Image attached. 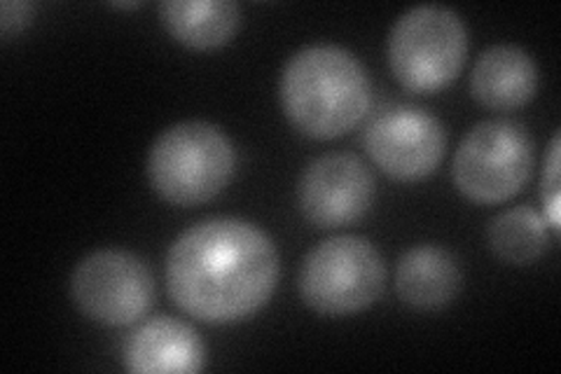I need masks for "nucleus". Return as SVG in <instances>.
<instances>
[{
	"label": "nucleus",
	"instance_id": "1",
	"mask_svg": "<svg viewBox=\"0 0 561 374\" xmlns=\"http://www.w3.org/2000/svg\"><path fill=\"white\" fill-rule=\"evenodd\" d=\"M278 274L274 241L241 218L192 225L167 253V288L175 307L208 326L257 314L272 299Z\"/></svg>",
	"mask_w": 561,
	"mask_h": 374
},
{
	"label": "nucleus",
	"instance_id": "2",
	"mask_svg": "<svg viewBox=\"0 0 561 374\" xmlns=\"http://www.w3.org/2000/svg\"><path fill=\"white\" fill-rule=\"evenodd\" d=\"M278 97L297 132L332 140L370 113L373 84L354 52L321 43L302 47L286 61Z\"/></svg>",
	"mask_w": 561,
	"mask_h": 374
},
{
	"label": "nucleus",
	"instance_id": "3",
	"mask_svg": "<svg viewBox=\"0 0 561 374\" xmlns=\"http://www.w3.org/2000/svg\"><path fill=\"white\" fill-rule=\"evenodd\" d=\"M237 152L230 136L204 120L171 124L148 152V178L160 197L173 206L195 208L230 185Z\"/></svg>",
	"mask_w": 561,
	"mask_h": 374
},
{
	"label": "nucleus",
	"instance_id": "4",
	"mask_svg": "<svg viewBox=\"0 0 561 374\" xmlns=\"http://www.w3.org/2000/svg\"><path fill=\"white\" fill-rule=\"evenodd\" d=\"M468 29L459 12L419 5L400 14L389 33V66L402 89L433 94L449 87L468 59Z\"/></svg>",
	"mask_w": 561,
	"mask_h": 374
},
{
	"label": "nucleus",
	"instance_id": "5",
	"mask_svg": "<svg viewBox=\"0 0 561 374\" xmlns=\"http://www.w3.org/2000/svg\"><path fill=\"white\" fill-rule=\"evenodd\" d=\"M386 286L381 253L363 237L342 235L321 241L305 256L297 288L305 305L323 316L370 309Z\"/></svg>",
	"mask_w": 561,
	"mask_h": 374
},
{
	"label": "nucleus",
	"instance_id": "6",
	"mask_svg": "<svg viewBox=\"0 0 561 374\" xmlns=\"http://www.w3.org/2000/svg\"><path fill=\"white\" fill-rule=\"evenodd\" d=\"M534 171V140L515 120H484L454 152V185L476 204L513 200Z\"/></svg>",
	"mask_w": 561,
	"mask_h": 374
},
{
	"label": "nucleus",
	"instance_id": "7",
	"mask_svg": "<svg viewBox=\"0 0 561 374\" xmlns=\"http://www.w3.org/2000/svg\"><path fill=\"white\" fill-rule=\"evenodd\" d=\"M70 297L94 324L125 328L150 311L154 279L136 253L101 248L84 256L70 274Z\"/></svg>",
	"mask_w": 561,
	"mask_h": 374
},
{
	"label": "nucleus",
	"instance_id": "8",
	"mask_svg": "<svg viewBox=\"0 0 561 374\" xmlns=\"http://www.w3.org/2000/svg\"><path fill=\"white\" fill-rule=\"evenodd\" d=\"M363 146L386 175L416 183L440 167L447 134L443 122L421 105L386 103L367 122Z\"/></svg>",
	"mask_w": 561,
	"mask_h": 374
},
{
	"label": "nucleus",
	"instance_id": "9",
	"mask_svg": "<svg viewBox=\"0 0 561 374\" xmlns=\"http://www.w3.org/2000/svg\"><path fill=\"white\" fill-rule=\"evenodd\" d=\"M377 197L373 171L351 152L316 157L297 183V206L319 229L354 225L367 216Z\"/></svg>",
	"mask_w": 561,
	"mask_h": 374
},
{
	"label": "nucleus",
	"instance_id": "10",
	"mask_svg": "<svg viewBox=\"0 0 561 374\" xmlns=\"http://www.w3.org/2000/svg\"><path fill=\"white\" fill-rule=\"evenodd\" d=\"M125 370L136 374L199 372L206 349L199 332L173 316H154L140 324L125 342Z\"/></svg>",
	"mask_w": 561,
	"mask_h": 374
},
{
	"label": "nucleus",
	"instance_id": "11",
	"mask_svg": "<svg viewBox=\"0 0 561 374\" xmlns=\"http://www.w3.org/2000/svg\"><path fill=\"white\" fill-rule=\"evenodd\" d=\"M538 92V66L517 45H494L478 57L470 73V94L482 109L517 111Z\"/></svg>",
	"mask_w": 561,
	"mask_h": 374
},
{
	"label": "nucleus",
	"instance_id": "12",
	"mask_svg": "<svg viewBox=\"0 0 561 374\" xmlns=\"http://www.w3.org/2000/svg\"><path fill=\"white\" fill-rule=\"evenodd\" d=\"M461 267L447 248L421 243L400 256L396 267V293L419 311L443 309L461 291Z\"/></svg>",
	"mask_w": 561,
	"mask_h": 374
},
{
	"label": "nucleus",
	"instance_id": "13",
	"mask_svg": "<svg viewBox=\"0 0 561 374\" xmlns=\"http://www.w3.org/2000/svg\"><path fill=\"white\" fill-rule=\"evenodd\" d=\"M160 22L173 41L190 49H218L234 38L241 10L230 0H164Z\"/></svg>",
	"mask_w": 561,
	"mask_h": 374
},
{
	"label": "nucleus",
	"instance_id": "14",
	"mask_svg": "<svg viewBox=\"0 0 561 374\" xmlns=\"http://www.w3.org/2000/svg\"><path fill=\"white\" fill-rule=\"evenodd\" d=\"M486 243L507 264H531L546 256L550 246L548 223L529 206L505 208L489 220Z\"/></svg>",
	"mask_w": 561,
	"mask_h": 374
},
{
	"label": "nucleus",
	"instance_id": "15",
	"mask_svg": "<svg viewBox=\"0 0 561 374\" xmlns=\"http://www.w3.org/2000/svg\"><path fill=\"white\" fill-rule=\"evenodd\" d=\"M542 202L552 227H559V136H554L552 148L546 162V175H542Z\"/></svg>",
	"mask_w": 561,
	"mask_h": 374
},
{
	"label": "nucleus",
	"instance_id": "16",
	"mask_svg": "<svg viewBox=\"0 0 561 374\" xmlns=\"http://www.w3.org/2000/svg\"><path fill=\"white\" fill-rule=\"evenodd\" d=\"M28 20H31L28 3H24V0H5L3 10H0V31H3V38L10 41L12 35L22 33Z\"/></svg>",
	"mask_w": 561,
	"mask_h": 374
},
{
	"label": "nucleus",
	"instance_id": "17",
	"mask_svg": "<svg viewBox=\"0 0 561 374\" xmlns=\"http://www.w3.org/2000/svg\"><path fill=\"white\" fill-rule=\"evenodd\" d=\"M113 8H122V10H136V8H140V3H113Z\"/></svg>",
	"mask_w": 561,
	"mask_h": 374
}]
</instances>
